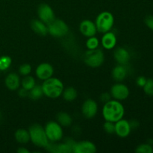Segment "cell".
<instances>
[{"label":"cell","instance_id":"8d00e7d4","mask_svg":"<svg viewBox=\"0 0 153 153\" xmlns=\"http://www.w3.org/2000/svg\"><path fill=\"white\" fill-rule=\"evenodd\" d=\"M16 151H17L18 153H29L30 152V151L25 147H19Z\"/></svg>","mask_w":153,"mask_h":153},{"label":"cell","instance_id":"e575fe53","mask_svg":"<svg viewBox=\"0 0 153 153\" xmlns=\"http://www.w3.org/2000/svg\"><path fill=\"white\" fill-rule=\"evenodd\" d=\"M145 23L150 29L153 30V16H149L145 19Z\"/></svg>","mask_w":153,"mask_h":153},{"label":"cell","instance_id":"d6986e66","mask_svg":"<svg viewBox=\"0 0 153 153\" xmlns=\"http://www.w3.org/2000/svg\"><path fill=\"white\" fill-rule=\"evenodd\" d=\"M31 28L38 35L46 36L48 34L47 25L40 19H34L31 21Z\"/></svg>","mask_w":153,"mask_h":153},{"label":"cell","instance_id":"f546056e","mask_svg":"<svg viewBox=\"0 0 153 153\" xmlns=\"http://www.w3.org/2000/svg\"><path fill=\"white\" fill-rule=\"evenodd\" d=\"M31 72V66L28 64H24L19 67V73L21 76H28Z\"/></svg>","mask_w":153,"mask_h":153},{"label":"cell","instance_id":"4dcf8cb0","mask_svg":"<svg viewBox=\"0 0 153 153\" xmlns=\"http://www.w3.org/2000/svg\"><path fill=\"white\" fill-rule=\"evenodd\" d=\"M103 128L108 134H113L115 132V123L105 121L103 125Z\"/></svg>","mask_w":153,"mask_h":153},{"label":"cell","instance_id":"7a4b0ae2","mask_svg":"<svg viewBox=\"0 0 153 153\" xmlns=\"http://www.w3.org/2000/svg\"><path fill=\"white\" fill-rule=\"evenodd\" d=\"M41 87L43 95L51 99H56L61 97L64 89L62 82L54 77L43 81Z\"/></svg>","mask_w":153,"mask_h":153},{"label":"cell","instance_id":"3957f363","mask_svg":"<svg viewBox=\"0 0 153 153\" xmlns=\"http://www.w3.org/2000/svg\"><path fill=\"white\" fill-rule=\"evenodd\" d=\"M28 132L30 134V140L35 146L38 147H46L49 143L45 128L40 124L34 123L31 125L28 129Z\"/></svg>","mask_w":153,"mask_h":153},{"label":"cell","instance_id":"9a60e30c","mask_svg":"<svg viewBox=\"0 0 153 153\" xmlns=\"http://www.w3.org/2000/svg\"><path fill=\"white\" fill-rule=\"evenodd\" d=\"M46 149L49 152L53 153H70L73 152L71 146L66 142L63 143H55V142H52V143H48L46 146Z\"/></svg>","mask_w":153,"mask_h":153},{"label":"cell","instance_id":"7c38bea8","mask_svg":"<svg viewBox=\"0 0 153 153\" xmlns=\"http://www.w3.org/2000/svg\"><path fill=\"white\" fill-rule=\"evenodd\" d=\"M79 30L84 36L88 37L95 36L97 31L95 22L90 19H85L82 21L79 25Z\"/></svg>","mask_w":153,"mask_h":153},{"label":"cell","instance_id":"5bb4252c","mask_svg":"<svg viewBox=\"0 0 153 153\" xmlns=\"http://www.w3.org/2000/svg\"><path fill=\"white\" fill-rule=\"evenodd\" d=\"M130 123L126 120L121 119L115 123V132L117 135L120 137H126L131 132Z\"/></svg>","mask_w":153,"mask_h":153},{"label":"cell","instance_id":"4fadbf2b","mask_svg":"<svg viewBox=\"0 0 153 153\" xmlns=\"http://www.w3.org/2000/svg\"><path fill=\"white\" fill-rule=\"evenodd\" d=\"M97 152V146L94 143L88 140L76 142L73 148L74 153H95Z\"/></svg>","mask_w":153,"mask_h":153},{"label":"cell","instance_id":"8992f818","mask_svg":"<svg viewBox=\"0 0 153 153\" xmlns=\"http://www.w3.org/2000/svg\"><path fill=\"white\" fill-rule=\"evenodd\" d=\"M48 33L55 37H63L69 32V27L64 21L55 19L47 25Z\"/></svg>","mask_w":153,"mask_h":153},{"label":"cell","instance_id":"74e56055","mask_svg":"<svg viewBox=\"0 0 153 153\" xmlns=\"http://www.w3.org/2000/svg\"><path fill=\"white\" fill-rule=\"evenodd\" d=\"M1 112H0V120H1Z\"/></svg>","mask_w":153,"mask_h":153},{"label":"cell","instance_id":"52a82bcc","mask_svg":"<svg viewBox=\"0 0 153 153\" xmlns=\"http://www.w3.org/2000/svg\"><path fill=\"white\" fill-rule=\"evenodd\" d=\"M48 140L50 142L60 141L63 138L64 131L62 126L55 121H49L44 127Z\"/></svg>","mask_w":153,"mask_h":153},{"label":"cell","instance_id":"cb8c5ba5","mask_svg":"<svg viewBox=\"0 0 153 153\" xmlns=\"http://www.w3.org/2000/svg\"><path fill=\"white\" fill-rule=\"evenodd\" d=\"M35 79L34 77L31 76H25L22 79V82H21V85L22 88H25V90L29 91L30 90L32 89L34 86H35Z\"/></svg>","mask_w":153,"mask_h":153},{"label":"cell","instance_id":"1f68e13d","mask_svg":"<svg viewBox=\"0 0 153 153\" xmlns=\"http://www.w3.org/2000/svg\"><path fill=\"white\" fill-rule=\"evenodd\" d=\"M111 94H108V93H103L100 96V99L105 103L111 100Z\"/></svg>","mask_w":153,"mask_h":153},{"label":"cell","instance_id":"277c9868","mask_svg":"<svg viewBox=\"0 0 153 153\" xmlns=\"http://www.w3.org/2000/svg\"><path fill=\"white\" fill-rule=\"evenodd\" d=\"M114 23V18L113 14L108 11L100 13L97 16L95 22L97 31L102 34L110 31L113 28Z\"/></svg>","mask_w":153,"mask_h":153},{"label":"cell","instance_id":"6da1fadb","mask_svg":"<svg viewBox=\"0 0 153 153\" xmlns=\"http://www.w3.org/2000/svg\"><path fill=\"white\" fill-rule=\"evenodd\" d=\"M125 114L123 105L116 100H111L105 103L102 108V116L105 121L112 123L117 122L123 119Z\"/></svg>","mask_w":153,"mask_h":153},{"label":"cell","instance_id":"7402d4cb","mask_svg":"<svg viewBox=\"0 0 153 153\" xmlns=\"http://www.w3.org/2000/svg\"><path fill=\"white\" fill-rule=\"evenodd\" d=\"M57 122L61 126L68 127L70 126L73 122L71 116L66 112H60L57 115Z\"/></svg>","mask_w":153,"mask_h":153},{"label":"cell","instance_id":"30bf717a","mask_svg":"<svg viewBox=\"0 0 153 153\" xmlns=\"http://www.w3.org/2000/svg\"><path fill=\"white\" fill-rule=\"evenodd\" d=\"M98 111V105L97 102L91 99H88L84 102L82 107V114L88 119L94 117Z\"/></svg>","mask_w":153,"mask_h":153},{"label":"cell","instance_id":"836d02e7","mask_svg":"<svg viewBox=\"0 0 153 153\" xmlns=\"http://www.w3.org/2000/svg\"><path fill=\"white\" fill-rule=\"evenodd\" d=\"M18 95L22 97V98H25V97H28V95H29V91L25 90V88H22L18 91Z\"/></svg>","mask_w":153,"mask_h":153},{"label":"cell","instance_id":"4316f807","mask_svg":"<svg viewBox=\"0 0 153 153\" xmlns=\"http://www.w3.org/2000/svg\"><path fill=\"white\" fill-rule=\"evenodd\" d=\"M99 45H100V40L95 36L88 37V40L86 41V46L88 49H97Z\"/></svg>","mask_w":153,"mask_h":153},{"label":"cell","instance_id":"603a6c76","mask_svg":"<svg viewBox=\"0 0 153 153\" xmlns=\"http://www.w3.org/2000/svg\"><path fill=\"white\" fill-rule=\"evenodd\" d=\"M63 97L67 102H73L77 97V91L73 87H68L66 89H64L62 93Z\"/></svg>","mask_w":153,"mask_h":153},{"label":"cell","instance_id":"44dd1931","mask_svg":"<svg viewBox=\"0 0 153 153\" xmlns=\"http://www.w3.org/2000/svg\"><path fill=\"white\" fill-rule=\"evenodd\" d=\"M14 137L16 141L21 144H26L30 141V134L28 130L19 128L15 131Z\"/></svg>","mask_w":153,"mask_h":153},{"label":"cell","instance_id":"e0dca14e","mask_svg":"<svg viewBox=\"0 0 153 153\" xmlns=\"http://www.w3.org/2000/svg\"><path fill=\"white\" fill-rule=\"evenodd\" d=\"M6 88L10 91H16L19 89L20 86L21 81L19 76L15 73H10L6 76L4 80Z\"/></svg>","mask_w":153,"mask_h":153},{"label":"cell","instance_id":"2e32d148","mask_svg":"<svg viewBox=\"0 0 153 153\" xmlns=\"http://www.w3.org/2000/svg\"><path fill=\"white\" fill-rule=\"evenodd\" d=\"M114 57L117 62L119 64L126 65L128 64L131 58L129 52L123 47H119L114 51Z\"/></svg>","mask_w":153,"mask_h":153},{"label":"cell","instance_id":"ba28073f","mask_svg":"<svg viewBox=\"0 0 153 153\" xmlns=\"http://www.w3.org/2000/svg\"><path fill=\"white\" fill-rule=\"evenodd\" d=\"M111 95L118 101L125 100L129 96V90L126 85L122 83H117L111 87Z\"/></svg>","mask_w":153,"mask_h":153},{"label":"cell","instance_id":"ffe728a7","mask_svg":"<svg viewBox=\"0 0 153 153\" xmlns=\"http://www.w3.org/2000/svg\"><path fill=\"white\" fill-rule=\"evenodd\" d=\"M127 76V69L125 65L118 64L112 70V77L117 82H122Z\"/></svg>","mask_w":153,"mask_h":153},{"label":"cell","instance_id":"5b68a950","mask_svg":"<svg viewBox=\"0 0 153 153\" xmlns=\"http://www.w3.org/2000/svg\"><path fill=\"white\" fill-rule=\"evenodd\" d=\"M84 61L89 67L97 68L102 65L105 61V55L100 49H88L84 55Z\"/></svg>","mask_w":153,"mask_h":153},{"label":"cell","instance_id":"d4e9b609","mask_svg":"<svg viewBox=\"0 0 153 153\" xmlns=\"http://www.w3.org/2000/svg\"><path fill=\"white\" fill-rule=\"evenodd\" d=\"M43 95L42 87L40 85H35V86L29 91V95L28 97L33 100H37L41 98Z\"/></svg>","mask_w":153,"mask_h":153},{"label":"cell","instance_id":"f1b7e54d","mask_svg":"<svg viewBox=\"0 0 153 153\" xmlns=\"http://www.w3.org/2000/svg\"><path fill=\"white\" fill-rule=\"evenodd\" d=\"M143 88L146 95L153 96V79H147Z\"/></svg>","mask_w":153,"mask_h":153},{"label":"cell","instance_id":"d590c367","mask_svg":"<svg viewBox=\"0 0 153 153\" xmlns=\"http://www.w3.org/2000/svg\"><path fill=\"white\" fill-rule=\"evenodd\" d=\"M129 123H130V126H131V129H133V128H137V127L139 126V123L137 122V121H136V120L130 121Z\"/></svg>","mask_w":153,"mask_h":153},{"label":"cell","instance_id":"484cf974","mask_svg":"<svg viewBox=\"0 0 153 153\" xmlns=\"http://www.w3.org/2000/svg\"><path fill=\"white\" fill-rule=\"evenodd\" d=\"M12 64V59L10 56L3 55L0 57V71H5Z\"/></svg>","mask_w":153,"mask_h":153},{"label":"cell","instance_id":"9c48e42d","mask_svg":"<svg viewBox=\"0 0 153 153\" xmlns=\"http://www.w3.org/2000/svg\"><path fill=\"white\" fill-rule=\"evenodd\" d=\"M37 14H38L39 19L45 22L46 25L50 23L55 19L53 10L47 4H41L39 6L37 9Z\"/></svg>","mask_w":153,"mask_h":153},{"label":"cell","instance_id":"f35d334b","mask_svg":"<svg viewBox=\"0 0 153 153\" xmlns=\"http://www.w3.org/2000/svg\"><path fill=\"white\" fill-rule=\"evenodd\" d=\"M0 72H1V71H0Z\"/></svg>","mask_w":153,"mask_h":153},{"label":"cell","instance_id":"d6a6232c","mask_svg":"<svg viewBox=\"0 0 153 153\" xmlns=\"http://www.w3.org/2000/svg\"><path fill=\"white\" fill-rule=\"evenodd\" d=\"M146 80H147V79L145 77H143V76H139L137 79V80H136V83H137V85H138V86L143 88V87L144 86L145 84H146Z\"/></svg>","mask_w":153,"mask_h":153},{"label":"cell","instance_id":"ac0fdd59","mask_svg":"<svg viewBox=\"0 0 153 153\" xmlns=\"http://www.w3.org/2000/svg\"><path fill=\"white\" fill-rule=\"evenodd\" d=\"M102 46L105 49L110 50L115 47L117 44V37L113 32L108 31L103 34L101 40Z\"/></svg>","mask_w":153,"mask_h":153},{"label":"cell","instance_id":"8fae6325","mask_svg":"<svg viewBox=\"0 0 153 153\" xmlns=\"http://www.w3.org/2000/svg\"><path fill=\"white\" fill-rule=\"evenodd\" d=\"M35 73L39 79L42 81L46 80L53 76V67L49 63H42L37 66Z\"/></svg>","mask_w":153,"mask_h":153},{"label":"cell","instance_id":"83f0119b","mask_svg":"<svg viewBox=\"0 0 153 153\" xmlns=\"http://www.w3.org/2000/svg\"><path fill=\"white\" fill-rule=\"evenodd\" d=\"M135 152L137 153H152L153 147L150 144L143 143L137 146V149H135Z\"/></svg>","mask_w":153,"mask_h":153}]
</instances>
